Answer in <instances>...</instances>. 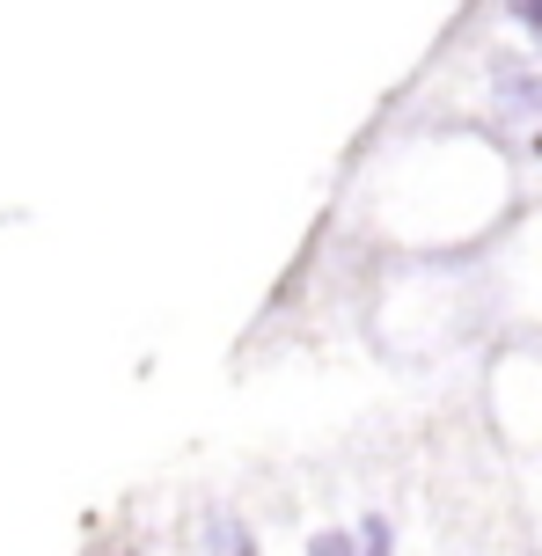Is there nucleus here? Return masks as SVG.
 Wrapping results in <instances>:
<instances>
[{"label":"nucleus","mask_w":542,"mask_h":556,"mask_svg":"<svg viewBox=\"0 0 542 556\" xmlns=\"http://www.w3.org/2000/svg\"><path fill=\"white\" fill-rule=\"evenodd\" d=\"M205 542H213V556H257V534L242 528V520H228V513L205 528Z\"/></svg>","instance_id":"f257e3e1"},{"label":"nucleus","mask_w":542,"mask_h":556,"mask_svg":"<svg viewBox=\"0 0 542 556\" xmlns=\"http://www.w3.org/2000/svg\"><path fill=\"white\" fill-rule=\"evenodd\" d=\"M352 549H360V556H389V549H396L389 520H381V513H367V520H360V542H352Z\"/></svg>","instance_id":"f03ea898"},{"label":"nucleus","mask_w":542,"mask_h":556,"mask_svg":"<svg viewBox=\"0 0 542 556\" xmlns=\"http://www.w3.org/2000/svg\"><path fill=\"white\" fill-rule=\"evenodd\" d=\"M308 556H360V549H352V534H344V528H323L308 542Z\"/></svg>","instance_id":"7ed1b4c3"},{"label":"nucleus","mask_w":542,"mask_h":556,"mask_svg":"<svg viewBox=\"0 0 542 556\" xmlns=\"http://www.w3.org/2000/svg\"><path fill=\"white\" fill-rule=\"evenodd\" d=\"M514 8V23H528V29H542V0H506Z\"/></svg>","instance_id":"20e7f679"},{"label":"nucleus","mask_w":542,"mask_h":556,"mask_svg":"<svg viewBox=\"0 0 542 556\" xmlns=\"http://www.w3.org/2000/svg\"><path fill=\"white\" fill-rule=\"evenodd\" d=\"M535 147H542V139H535Z\"/></svg>","instance_id":"39448f33"}]
</instances>
